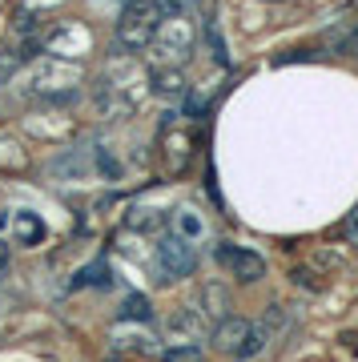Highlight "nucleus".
Segmentation results:
<instances>
[{"label": "nucleus", "instance_id": "1", "mask_svg": "<svg viewBox=\"0 0 358 362\" xmlns=\"http://www.w3.org/2000/svg\"><path fill=\"white\" fill-rule=\"evenodd\" d=\"M149 89V73L137 65V57L129 52H117L109 57V65L101 73V89H97V109L105 117H129L141 105Z\"/></svg>", "mask_w": 358, "mask_h": 362}, {"label": "nucleus", "instance_id": "2", "mask_svg": "<svg viewBox=\"0 0 358 362\" xmlns=\"http://www.w3.org/2000/svg\"><path fill=\"white\" fill-rule=\"evenodd\" d=\"M81 65L77 61H61V57H40V61H33V69H28V93L33 97H40V105H69L77 101V85H81Z\"/></svg>", "mask_w": 358, "mask_h": 362}, {"label": "nucleus", "instance_id": "3", "mask_svg": "<svg viewBox=\"0 0 358 362\" xmlns=\"http://www.w3.org/2000/svg\"><path fill=\"white\" fill-rule=\"evenodd\" d=\"M149 49H154V69H181L193 57V49H197V25H193V16L190 13L161 16Z\"/></svg>", "mask_w": 358, "mask_h": 362}, {"label": "nucleus", "instance_id": "4", "mask_svg": "<svg viewBox=\"0 0 358 362\" xmlns=\"http://www.w3.org/2000/svg\"><path fill=\"white\" fill-rule=\"evenodd\" d=\"M209 342H214L221 354H230V358H254L258 350L270 342V330H266V322L258 326V322L238 318V314H226V318L214 326Z\"/></svg>", "mask_w": 358, "mask_h": 362}, {"label": "nucleus", "instance_id": "5", "mask_svg": "<svg viewBox=\"0 0 358 362\" xmlns=\"http://www.w3.org/2000/svg\"><path fill=\"white\" fill-rule=\"evenodd\" d=\"M157 25H161V13H157V0H125V8L117 16V45L129 52L149 49Z\"/></svg>", "mask_w": 358, "mask_h": 362}, {"label": "nucleus", "instance_id": "6", "mask_svg": "<svg viewBox=\"0 0 358 362\" xmlns=\"http://www.w3.org/2000/svg\"><path fill=\"white\" fill-rule=\"evenodd\" d=\"M37 45L49 57H61V61H73V57H85L93 49V33L81 21H61V25L45 28L37 37Z\"/></svg>", "mask_w": 358, "mask_h": 362}, {"label": "nucleus", "instance_id": "7", "mask_svg": "<svg viewBox=\"0 0 358 362\" xmlns=\"http://www.w3.org/2000/svg\"><path fill=\"white\" fill-rule=\"evenodd\" d=\"M105 342H109V354H113V358H145V354H154V346H157L149 322H129V318L109 326Z\"/></svg>", "mask_w": 358, "mask_h": 362}, {"label": "nucleus", "instance_id": "8", "mask_svg": "<svg viewBox=\"0 0 358 362\" xmlns=\"http://www.w3.org/2000/svg\"><path fill=\"white\" fill-rule=\"evenodd\" d=\"M214 258H218V266L230 274L233 282H242V286H254V282H262V278H266V258H262V254H254L250 246H238V242H218Z\"/></svg>", "mask_w": 358, "mask_h": 362}, {"label": "nucleus", "instance_id": "9", "mask_svg": "<svg viewBox=\"0 0 358 362\" xmlns=\"http://www.w3.org/2000/svg\"><path fill=\"white\" fill-rule=\"evenodd\" d=\"M197 270V250L190 242H181L178 233H166L157 246V278L161 282H181Z\"/></svg>", "mask_w": 358, "mask_h": 362}, {"label": "nucleus", "instance_id": "10", "mask_svg": "<svg viewBox=\"0 0 358 362\" xmlns=\"http://www.w3.org/2000/svg\"><path fill=\"white\" fill-rule=\"evenodd\" d=\"M157 149H161V169H166L169 177H185L190 173V165H193V133L190 129L166 125Z\"/></svg>", "mask_w": 358, "mask_h": 362}, {"label": "nucleus", "instance_id": "11", "mask_svg": "<svg viewBox=\"0 0 358 362\" xmlns=\"http://www.w3.org/2000/svg\"><path fill=\"white\" fill-rule=\"evenodd\" d=\"M166 218H169V209L161 206V202H133V206L125 209V226H129V230H137V233L161 230Z\"/></svg>", "mask_w": 358, "mask_h": 362}, {"label": "nucleus", "instance_id": "12", "mask_svg": "<svg viewBox=\"0 0 358 362\" xmlns=\"http://www.w3.org/2000/svg\"><path fill=\"white\" fill-rule=\"evenodd\" d=\"M45 238H49V230H45L40 214H33V209H16L13 214V242L16 246H40Z\"/></svg>", "mask_w": 358, "mask_h": 362}, {"label": "nucleus", "instance_id": "13", "mask_svg": "<svg viewBox=\"0 0 358 362\" xmlns=\"http://www.w3.org/2000/svg\"><path fill=\"white\" fill-rule=\"evenodd\" d=\"M169 226H173L169 233H178L181 242H190V246L205 238V218H202V209H193V206H178L173 218H169Z\"/></svg>", "mask_w": 358, "mask_h": 362}, {"label": "nucleus", "instance_id": "14", "mask_svg": "<svg viewBox=\"0 0 358 362\" xmlns=\"http://www.w3.org/2000/svg\"><path fill=\"white\" fill-rule=\"evenodd\" d=\"M149 89H154L157 97L181 101V97L190 93V85H185V77H181V69H149Z\"/></svg>", "mask_w": 358, "mask_h": 362}, {"label": "nucleus", "instance_id": "15", "mask_svg": "<svg viewBox=\"0 0 358 362\" xmlns=\"http://www.w3.org/2000/svg\"><path fill=\"white\" fill-rule=\"evenodd\" d=\"M169 338L178 346H193L202 338V310H178L169 318Z\"/></svg>", "mask_w": 358, "mask_h": 362}, {"label": "nucleus", "instance_id": "16", "mask_svg": "<svg viewBox=\"0 0 358 362\" xmlns=\"http://www.w3.org/2000/svg\"><path fill=\"white\" fill-rule=\"evenodd\" d=\"M197 306H202V318L221 322V318L230 314V290H226L221 282H205L202 286V298H197Z\"/></svg>", "mask_w": 358, "mask_h": 362}, {"label": "nucleus", "instance_id": "17", "mask_svg": "<svg viewBox=\"0 0 358 362\" xmlns=\"http://www.w3.org/2000/svg\"><path fill=\"white\" fill-rule=\"evenodd\" d=\"M52 173H64V177H77V181H89L93 177V161L85 149H73V153H64L61 161H52Z\"/></svg>", "mask_w": 358, "mask_h": 362}, {"label": "nucleus", "instance_id": "18", "mask_svg": "<svg viewBox=\"0 0 358 362\" xmlns=\"http://www.w3.org/2000/svg\"><path fill=\"white\" fill-rule=\"evenodd\" d=\"M0 169H4V173H25L28 169V153L8 137V133H0Z\"/></svg>", "mask_w": 358, "mask_h": 362}, {"label": "nucleus", "instance_id": "19", "mask_svg": "<svg viewBox=\"0 0 358 362\" xmlns=\"http://www.w3.org/2000/svg\"><path fill=\"white\" fill-rule=\"evenodd\" d=\"M113 278H109V266L105 262H93V266H85V270L73 278V290H85V286H109Z\"/></svg>", "mask_w": 358, "mask_h": 362}, {"label": "nucleus", "instance_id": "20", "mask_svg": "<svg viewBox=\"0 0 358 362\" xmlns=\"http://www.w3.org/2000/svg\"><path fill=\"white\" fill-rule=\"evenodd\" d=\"M149 298L145 294H129L125 302H121V318H129V322H149Z\"/></svg>", "mask_w": 358, "mask_h": 362}, {"label": "nucleus", "instance_id": "21", "mask_svg": "<svg viewBox=\"0 0 358 362\" xmlns=\"http://www.w3.org/2000/svg\"><path fill=\"white\" fill-rule=\"evenodd\" d=\"M290 282L310 290V294H322V290H326V282H318V274L310 270V266H294V270H290Z\"/></svg>", "mask_w": 358, "mask_h": 362}, {"label": "nucleus", "instance_id": "22", "mask_svg": "<svg viewBox=\"0 0 358 362\" xmlns=\"http://www.w3.org/2000/svg\"><path fill=\"white\" fill-rule=\"evenodd\" d=\"M161 362H205L202 346H169L161 354Z\"/></svg>", "mask_w": 358, "mask_h": 362}, {"label": "nucleus", "instance_id": "23", "mask_svg": "<svg viewBox=\"0 0 358 362\" xmlns=\"http://www.w3.org/2000/svg\"><path fill=\"white\" fill-rule=\"evenodd\" d=\"M57 4H64V0H25V8H33V13H45V8H57Z\"/></svg>", "mask_w": 358, "mask_h": 362}, {"label": "nucleus", "instance_id": "24", "mask_svg": "<svg viewBox=\"0 0 358 362\" xmlns=\"http://www.w3.org/2000/svg\"><path fill=\"white\" fill-rule=\"evenodd\" d=\"M0 270H8V242H0Z\"/></svg>", "mask_w": 358, "mask_h": 362}, {"label": "nucleus", "instance_id": "25", "mask_svg": "<svg viewBox=\"0 0 358 362\" xmlns=\"http://www.w3.org/2000/svg\"><path fill=\"white\" fill-rule=\"evenodd\" d=\"M350 226H358V206H354V214H350Z\"/></svg>", "mask_w": 358, "mask_h": 362}]
</instances>
